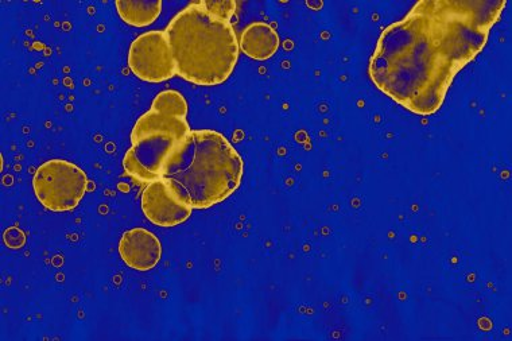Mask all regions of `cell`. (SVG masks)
I'll return each mask as SVG.
<instances>
[{
  "instance_id": "cell-9",
  "label": "cell",
  "mask_w": 512,
  "mask_h": 341,
  "mask_svg": "<svg viewBox=\"0 0 512 341\" xmlns=\"http://www.w3.org/2000/svg\"><path fill=\"white\" fill-rule=\"evenodd\" d=\"M240 49L256 61H266L278 52L281 40L277 30L266 22H254L243 30Z\"/></svg>"
},
{
  "instance_id": "cell-11",
  "label": "cell",
  "mask_w": 512,
  "mask_h": 341,
  "mask_svg": "<svg viewBox=\"0 0 512 341\" xmlns=\"http://www.w3.org/2000/svg\"><path fill=\"white\" fill-rule=\"evenodd\" d=\"M3 240L7 247L11 250H19L26 244V234L18 227L7 228L5 234H3Z\"/></svg>"
},
{
  "instance_id": "cell-7",
  "label": "cell",
  "mask_w": 512,
  "mask_h": 341,
  "mask_svg": "<svg viewBox=\"0 0 512 341\" xmlns=\"http://www.w3.org/2000/svg\"><path fill=\"white\" fill-rule=\"evenodd\" d=\"M142 211L146 219L158 227H176L192 215V205L165 178L147 184L142 193Z\"/></svg>"
},
{
  "instance_id": "cell-8",
  "label": "cell",
  "mask_w": 512,
  "mask_h": 341,
  "mask_svg": "<svg viewBox=\"0 0 512 341\" xmlns=\"http://www.w3.org/2000/svg\"><path fill=\"white\" fill-rule=\"evenodd\" d=\"M119 254L130 269L153 270L162 258V244L146 228H133L124 232L119 243Z\"/></svg>"
},
{
  "instance_id": "cell-10",
  "label": "cell",
  "mask_w": 512,
  "mask_h": 341,
  "mask_svg": "<svg viewBox=\"0 0 512 341\" xmlns=\"http://www.w3.org/2000/svg\"><path fill=\"white\" fill-rule=\"evenodd\" d=\"M115 7L123 22L134 27L153 25L162 13L161 0H116Z\"/></svg>"
},
{
  "instance_id": "cell-6",
  "label": "cell",
  "mask_w": 512,
  "mask_h": 341,
  "mask_svg": "<svg viewBox=\"0 0 512 341\" xmlns=\"http://www.w3.org/2000/svg\"><path fill=\"white\" fill-rule=\"evenodd\" d=\"M128 67L146 83H164L177 75L165 31L151 30L135 38L128 52Z\"/></svg>"
},
{
  "instance_id": "cell-5",
  "label": "cell",
  "mask_w": 512,
  "mask_h": 341,
  "mask_svg": "<svg viewBox=\"0 0 512 341\" xmlns=\"http://www.w3.org/2000/svg\"><path fill=\"white\" fill-rule=\"evenodd\" d=\"M38 201L52 212L75 209L88 191L84 170L67 160H50L37 169L33 178Z\"/></svg>"
},
{
  "instance_id": "cell-1",
  "label": "cell",
  "mask_w": 512,
  "mask_h": 341,
  "mask_svg": "<svg viewBox=\"0 0 512 341\" xmlns=\"http://www.w3.org/2000/svg\"><path fill=\"white\" fill-rule=\"evenodd\" d=\"M506 0H421L386 27L370 60L372 83L415 115L436 114L457 73L486 48Z\"/></svg>"
},
{
  "instance_id": "cell-3",
  "label": "cell",
  "mask_w": 512,
  "mask_h": 341,
  "mask_svg": "<svg viewBox=\"0 0 512 341\" xmlns=\"http://www.w3.org/2000/svg\"><path fill=\"white\" fill-rule=\"evenodd\" d=\"M244 164L238 150L215 130H192L162 174L193 209H208L234 195Z\"/></svg>"
},
{
  "instance_id": "cell-2",
  "label": "cell",
  "mask_w": 512,
  "mask_h": 341,
  "mask_svg": "<svg viewBox=\"0 0 512 341\" xmlns=\"http://www.w3.org/2000/svg\"><path fill=\"white\" fill-rule=\"evenodd\" d=\"M232 0L189 3L166 27L177 76L201 87L226 83L239 60Z\"/></svg>"
},
{
  "instance_id": "cell-4",
  "label": "cell",
  "mask_w": 512,
  "mask_h": 341,
  "mask_svg": "<svg viewBox=\"0 0 512 341\" xmlns=\"http://www.w3.org/2000/svg\"><path fill=\"white\" fill-rule=\"evenodd\" d=\"M190 131L185 116L151 106L135 123L131 133L133 146L123 158L124 170L128 176L145 184L159 180L169 158Z\"/></svg>"
}]
</instances>
